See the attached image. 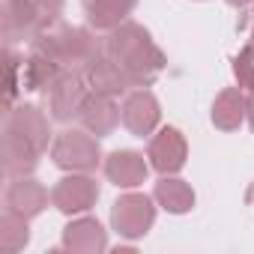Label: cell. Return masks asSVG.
Returning <instances> with one entry per match:
<instances>
[{
	"instance_id": "cell-19",
	"label": "cell",
	"mask_w": 254,
	"mask_h": 254,
	"mask_svg": "<svg viewBox=\"0 0 254 254\" xmlns=\"http://www.w3.org/2000/svg\"><path fill=\"white\" fill-rule=\"evenodd\" d=\"M245 123V93L242 87H224L212 102V126L221 132H236Z\"/></svg>"
},
{
	"instance_id": "cell-27",
	"label": "cell",
	"mask_w": 254,
	"mask_h": 254,
	"mask_svg": "<svg viewBox=\"0 0 254 254\" xmlns=\"http://www.w3.org/2000/svg\"><path fill=\"white\" fill-rule=\"evenodd\" d=\"M245 200H248V203H251V206H254V183H251V186H248V191H245Z\"/></svg>"
},
{
	"instance_id": "cell-17",
	"label": "cell",
	"mask_w": 254,
	"mask_h": 254,
	"mask_svg": "<svg viewBox=\"0 0 254 254\" xmlns=\"http://www.w3.org/2000/svg\"><path fill=\"white\" fill-rule=\"evenodd\" d=\"M63 248L75 254H99L108 248V233L96 218H75L63 227Z\"/></svg>"
},
{
	"instance_id": "cell-20",
	"label": "cell",
	"mask_w": 254,
	"mask_h": 254,
	"mask_svg": "<svg viewBox=\"0 0 254 254\" xmlns=\"http://www.w3.org/2000/svg\"><path fill=\"white\" fill-rule=\"evenodd\" d=\"M153 197L174 215H186L194 206V189L186 180H177L174 174H162V180L153 189Z\"/></svg>"
},
{
	"instance_id": "cell-4",
	"label": "cell",
	"mask_w": 254,
	"mask_h": 254,
	"mask_svg": "<svg viewBox=\"0 0 254 254\" xmlns=\"http://www.w3.org/2000/svg\"><path fill=\"white\" fill-rule=\"evenodd\" d=\"M87 78L84 72H75V69H63L45 90V102H48V111H51V120L57 123H69L72 117L81 114V105L87 99Z\"/></svg>"
},
{
	"instance_id": "cell-2",
	"label": "cell",
	"mask_w": 254,
	"mask_h": 254,
	"mask_svg": "<svg viewBox=\"0 0 254 254\" xmlns=\"http://www.w3.org/2000/svg\"><path fill=\"white\" fill-rule=\"evenodd\" d=\"M63 15V0H3V39L6 45L33 42L54 30Z\"/></svg>"
},
{
	"instance_id": "cell-12",
	"label": "cell",
	"mask_w": 254,
	"mask_h": 254,
	"mask_svg": "<svg viewBox=\"0 0 254 254\" xmlns=\"http://www.w3.org/2000/svg\"><path fill=\"white\" fill-rule=\"evenodd\" d=\"M147 159H150V165L159 174H177V171H183L186 159H189V144H186L183 132L174 129V126H165V129L150 141Z\"/></svg>"
},
{
	"instance_id": "cell-18",
	"label": "cell",
	"mask_w": 254,
	"mask_h": 254,
	"mask_svg": "<svg viewBox=\"0 0 254 254\" xmlns=\"http://www.w3.org/2000/svg\"><path fill=\"white\" fill-rule=\"evenodd\" d=\"M81 3H84V15H87L90 27L114 30L117 24L129 21L132 9L138 6V0H81Z\"/></svg>"
},
{
	"instance_id": "cell-11",
	"label": "cell",
	"mask_w": 254,
	"mask_h": 254,
	"mask_svg": "<svg viewBox=\"0 0 254 254\" xmlns=\"http://www.w3.org/2000/svg\"><path fill=\"white\" fill-rule=\"evenodd\" d=\"M159 120H162L159 99H156L147 87H141V90H135V93L126 96V102H123V126H126V129H129L135 138L153 135V129L159 126Z\"/></svg>"
},
{
	"instance_id": "cell-16",
	"label": "cell",
	"mask_w": 254,
	"mask_h": 254,
	"mask_svg": "<svg viewBox=\"0 0 254 254\" xmlns=\"http://www.w3.org/2000/svg\"><path fill=\"white\" fill-rule=\"evenodd\" d=\"M45 206H48V191H45L42 183H36V180H30V177H18V180H12V186L6 189V209L24 215L27 221L36 218Z\"/></svg>"
},
{
	"instance_id": "cell-25",
	"label": "cell",
	"mask_w": 254,
	"mask_h": 254,
	"mask_svg": "<svg viewBox=\"0 0 254 254\" xmlns=\"http://www.w3.org/2000/svg\"><path fill=\"white\" fill-rule=\"evenodd\" d=\"M245 120H248L251 132H254V87H251V90H248V96H245Z\"/></svg>"
},
{
	"instance_id": "cell-26",
	"label": "cell",
	"mask_w": 254,
	"mask_h": 254,
	"mask_svg": "<svg viewBox=\"0 0 254 254\" xmlns=\"http://www.w3.org/2000/svg\"><path fill=\"white\" fill-rule=\"evenodd\" d=\"M224 3H227V6H233V9H248L254 0H224Z\"/></svg>"
},
{
	"instance_id": "cell-14",
	"label": "cell",
	"mask_w": 254,
	"mask_h": 254,
	"mask_svg": "<svg viewBox=\"0 0 254 254\" xmlns=\"http://www.w3.org/2000/svg\"><path fill=\"white\" fill-rule=\"evenodd\" d=\"M147 171H150V165L135 150H114L105 159V177L117 189H138L147 180Z\"/></svg>"
},
{
	"instance_id": "cell-3",
	"label": "cell",
	"mask_w": 254,
	"mask_h": 254,
	"mask_svg": "<svg viewBox=\"0 0 254 254\" xmlns=\"http://www.w3.org/2000/svg\"><path fill=\"white\" fill-rule=\"evenodd\" d=\"M51 159L57 168L72 171V174H93L102 165V147L93 132L81 129H66L54 138L51 144Z\"/></svg>"
},
{
	"instance_id": "cell-22",
	"label": "cell",
	"mask_w": 254,
	"mask_h": 254,
	"mask_svg": "<svg viewBox=\"0 0 254 254\" xmlns=\"http://www.w3.org/2000/svg\"><path fill=\"white\" fill-rule=\"evenodd\" d=\"M21 90H24V60L15 54L12 45H6V111L15 108Z\"/></svg>"
},
{
	"instance_id": "cell-23",
	"label": "cell",
	"mask_w": 254,
	"mask_h": 254,
	"mask_svg": "<svg viewBox=\"0 0 254 254\" xmlns=\"http://www.w3.org/2000/svg\"><path fill=\"white\" fill-rule=\"evenodd\" d=\"M233 75H236V81H239L242 90L254 87V36H248L245 48L233 57Z\"/></svg>"
},
{
	"instance_id": "cell-8",
	"label": "cell",
	"mask_w": 254,
	"mask_h": 254,
	"mask_svg": "<svg viewBox=\"0 0 254 254\" xmlns=\"http://www.w3.org/2000/svg\"><path fill=\"white\" fill-rule=\"evenodd\" d=\"M99 200V183L87 174H72V177H63L54 191H51V203L63 212V215H78V212H87L93 203Z\"/></svg>"
},
{
	"instance_id": "cell-6",
	"label": "cell",
	"mask_w": 254,
	"mask_h": 254,
	"mask_svg": "<svg viewBox=\"0 0 254 254\" xmlns=\"http://www.w3.org/2000/svg\"><path fill=\"white\" fill-rule=\"evenodd\" d=\"M66 69L63 57L57 54L54 48V39H51V30L36 36L30 42V54L24 60V90H48V84Z\"/></svg>"
},
{
	"instance_id": "cell-24",
	"label": "cell",
	"mask_w": 254,
	"mask_h": 254,
	"mask_svg": "<svg viewBox=\"0 0 254 254\" xmlns=\"http://www.w3.org/2000/svg\"><path fill=\"white\" fill-rule=\"evenodd\" d=\"M236 30H248V36H254V9H248V12L236 21Z\"/></svg>"
},
{
	"instance_id": "cell-15",
	"label": "cell",
	"mask_w": 254,
	"mask_h": 254,
	"mask_svg": "<svg viewBox=\"0 0 254 254\" xmlns=\"http://www.w3.org/2000/svg\"><path fill=\"white\" fill-rule=\"evenodd\" d=\"M39 150L27 141H21L18 135L12 132H3V144H0V165H3V174L9 180H18V177H30L39 165Z\"/></svg>"
},
{
	"instance_id": "cell-1",
	"label": "cell",
	"mask_w": 254,
	"mask_h": 254,
	"mask_svg": "<svg viewBox=\"0 0 254 254\" xmlns=\"http://www.w3.org/2000/svg\"><path fill=\"white\" fill-rule=\"evenodd\" d=\"M105 51L126 69L132 87H150L168 66L165 51L153 42L150 30L138 21H123L114 30H108Z\"/></svg>"
},
{
	"instance_id": "cell-9",
	"label": "cell",
	"mask_w": 254,
	"mask_h": 254,
	"mask_svg": "<svg viewBox=\"0 0 254 254\" xmlns=\"http://www.w3.org/2000/svg\"><path fill=\"white\" fill-rule=\"evenodd\" d=\"M3 132L18 135L21 141L33 144L39 153H45L48 150V141H51L48 117L36 105H15V108H9L6 111V123H3Z\"/></svg>"
},
{
	"instance_id": "cell-7",
	"label": "cell",
	"mask_w": 254,
	"mask_h": 254,
	"mask_svg": "<svg viewBox=\"0 0 254 254\" xmlns=\"http://www.w3.org/2000/svg\"><path fill=\"white\" fill-rule=\"evenodd\" d=\"M51 39H54L57 54H60L63 63H66V69L84 66L90 57H96V54L105 48V42H99L96 33L87 30V27H69V24H63V27L51 30Z\"/></svg>"
},
{
	"instance_id": "cell-21",
	"label": "cell",
	"mask_w": 254,
	"mask_h": 254,
	"mask_svg": "<svg viewBox=\"0 0 254 254\" xmlns=\"http://www.w3.org/2000/svg\"><path fill=\"white\" fill-rule=\"evenodd\" d=\"M27 242H30L27 218L6 209L3 218H0V251H3V254H15V251L27 248Z\"/></svg>"
},
{
	"instance_id": "cell-13",
	"label": "cell",
	"mask_w": 254,
	"mask_h": 254,
	"mask_svg": "<svg viewBox=\"0 0 254 254\" xmlns=\"http://www.w3.org/2000/svg\"><path fill=\"white\" fill-rule=\"evenodd\" d=\"M81 126L87 132H93L96 138H105L117 129V123L123 120V108H117L114 96H105V93H96L90 90L84 105H81V114H78Z\"/></svg>"
},
{
	"instance_id": "cell-10",
	"label": "cell",
	"mask_w": 254,
	"mask_h": 254,
	"mask_svg": "<svg viewBox=\"0 0 254 254\" xmlns=\"http://www.w3.org/2000/svg\"><path fill=\"white\" fill-rule=\"evenodd\" d=\"M81 72H84V78H87V84H90V90H96V93H105V96H123L126 90L132 87V81H129V75H126V69L102 48L96 57H90L84 66H81Z\"/></svg>"
},
{
	"instance_id": "cell-5",
	"label": "cell",
	"mask_w": 254,
	"mask_h": 254,
	"mask_svg": "<svg viewBox=\"0 0 254 254\" xmlns=\"http://www.w3.org/2000/svg\"><path fill=\"white\" fill-rule=\"evenodd\" d=\"M153 221H156V206H153V197L147 194H135V191L123 194L111 206V224L123 239L144 236L153 227Z\"/></svg>"
}]
</instances>
